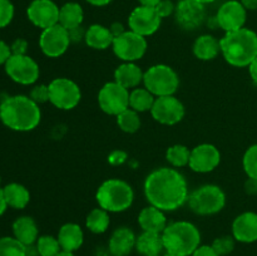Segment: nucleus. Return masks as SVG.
<instances>
[{"label":"nucleus","mask_w":257,"mask_h":256,"mask_svg":"<svg viewBox=\"0 0 257 256\" xmlns=\"http://www.w3.org/2000/svg\"><path fill=\"white\" fill-rule=\"evenodd\" d=\"M145 195L155 207L162 211H175L187 202V181L175 168H157L146 178Z\"/></svg>","instance_id":"f257e3e1"},{"label":"nucleus","mask_w":257,"mask_h":256,"mask_svg":"<svg viewBox=\"0 0 257 256\" xmlns=\"http://www.w3.org/2000/svg\"><path fill=\"white\" fill-rule=\"evenodd\" d=\"M2 122L18 132H28L38 127L42 112L38 103L27 95L7 97L2 103Z\"/></svg>","instance_id":"f03ea898"},{"label":"nucleus","mask_w":257,"mask_h":256,"mask_svg":"<svg viewBox=\"0 0 257 256\" xmlns=\"http://www.w3.org/2000/svg\"><path fill=\"white\" fill-rule=\"evenodd\" d=\"M221 53L233 67H248L257 57V34L247 28L228 32L220 40Z\"/></svg>","instance_id":"7ed1b4c3"},{"label":"nucleus","mask_w":257,"mask_h":256,"mask_svg":"<svg viewBox=\"0 0 257 256\" xmlns=\"http://www.w3.org/2000/svg\"><path fill=\"white\" fill-rule=\"evenodd\" d=\"M161 235L166 252L173 255L191 256L201 243L200 231L188 221L170 223Z\"/></svg>","instance_id":"20e7f679"},{"label":"nucleus","mask_w":257,"mask_h":256,"mask_svg":"<svg viewBox=\"0 0 257 256\" xmlns=\"http://www.w3.org/2000/svg\"><path fill=\"white\" fill-rule=\"evenodd\" d=\"M97 202L108 212H123L132 206L135 192L131 185L119 178L107 180L97 190Z\"/></svg>","instance_id":"39448f33"},{"label":"nucleus","mask_w":257,"mask_h":256,"mask_svg":"<svg viewBox=\"0 0 257 256\" xmlns=\"http://www.w3.org/2000/svg\"><path fill=\"white\" fill-rule=\"evenodd\" d=\"M143 83L146 89L155 97L173 95L180 87V78L177 73L166 64H156L148 68L143 74Z\"/></svg>","instance_id":"423d86ee"},{"label":"nucleus","mask_w":257,"mask_h":256,"mask_svg":"<svg viewBox=\"0 0 257 256\" xmlns=\"http://www.w3.org/2000/svg\"><path fill=\"white\" fill-rule=\"evenodd\" d=\"M187 203L197 215H215L225 207L226 195L218 186L205 185L188 195Z\"/></svg>","instance_id":"0eeeda50"},{"label":"nucleus","mask_w":257,"mask_h":256,"mask_svg":"<svg viewBox=\"0 0 257 256\" xmlns=\"http://www.w3.org/2000/svg\"><path fill=\"white\" fill-rule=\"evenodd\" d=\"M49 102L63 110H70L77 107L82 98L79 87L69 78H55L48 85Z\"/></svg>","instance_id":"6e6552de"},{"label":"nucleus","mask_w":257,"mask_h":256,"mask_svg":"<svg viewBox=\"0 0 257 256\" xmlns=\"http://www.w3.org/2000/svg\"><path fill=\"white\" fill-rule=\"evenodd\" d=\"M98 103L103 112L117 117L130 108V90L115 82L105 83L98 93Z\"/></svg>","instance_id":"1a4fd4ad"},{"label":"nucleus","mask_w":257,"mask_h":256,"mask_svg":"<svg viewBox=\"0 0 257 256\" xmlns=\"http://www.w3.org/2000/svg\"><path fill=\"white\" fill-rule=\"evenodd\" d=\"M113 52L123 62H132L140 60L143 58L147 50V40L145 37L132 32L125 30L123 34L118 35L113 40Z\"/></svg>","instance_id":"9d476101"},{"label":"nucleus","mask_w":257,"mask_h":256,"mask_svg":"<svg viewBox=\"0 0 257 256\" xmlns=\"http://www.w3.org/2000/svg\"><path fill=\"white\" fill-rule=\"evenodd\" d=\"M5 72L14 82L23 85L33 84L40 74L39 65L29 55H14L5 63Z\"/></svg>","instance_id":"9b49d317"},{"label":"nucleus","mask_w":257,"mask_h":256,"mask_svg":"<svg viewBox=\"0 0 257 256\" xmlns=\"http://www.w3.org/2000/svg\"><path fill=\"white\" fill-rule=\"evenodd\" d=\"M69 44V33L59 23L43 30L39 38L40 49L49 58H59L67 52Z\"/></svg>","instance_id":"f8f14e48"},{"label":"nucleus","mask_w":257,"mask_h":256,"mask_svg":"<svg viewBox=\"0 0 257 256\" xmlns=\"http://www.w3.org/2000/svg\"><path fill=\"white\" fill-rule=\"evenodd\" d=\"M151 114L161 124H177L185 117V105L175 95L157 97L151 109Z\"/></svg>","instance_id":"ddd939ff"},{"label":"nucleus","mask_w":257,"mask_h":256,"mask_svg":"<svg viewBox=\"0 0 257 256\" xmlns=\"http://www.w3.org/2000/svg\"><path fill=\"white\" fill-rule=\"evenodd\" d=\"M161 22L162 18L158 15L155 8L145 7V5L135 8L128 18L130 30L145 38L155 34L160 29Z\"/></svg>","instance_id":"4468645a"},{"label":"nucleus","mask_w":257,"mask_h":256,"mask_svg":"<svg viewBox=\"0 0 257 256\" xmlns=\"http://www.w3.org/2000/svg\"><path fill=\"white\" fill-rule=\"evenodd\" d=\"M206 19L205 5L196 0H180L176 5L175 20L185 30H196Z\"/></svg>","instance_id":"2eb2a0df"},{"label":"nucleus","mask_w":257,"mask_h":256,"mask_svg":"<svg viewBox=\"0 0 257 256\" xmlns=\"http://www.w3.org/2000/svg\"><path fill=\"white\" fill-rule=\"evenodd\" d=\"M247 13L238 0H228L223 3L216 14V24L226 33L235 32L243 28Z\"/></svg>","instance_id":"dca6fc26"},{"label":"nucleus","mask_w":257,"mask_h":256,"mask_svg":"<svg viewBox=\"0 0 257 256\" xmlns=\"http://www.w3.org/2000/svg\"><path fill=\"white\" fill-rule=\"evenodd\" d=\"M59 9L53 0H33L27 9L28 19L40 29H47L59 23Z\"/></svg>","instance_id":"f3484780"},{"label":"nucleus","mask_w":257,"mask_h":256,"mask_svg":"<svg viewBox=\"0 0 257 256\" xmlns=\"http://www.w3.org/2000/svg\"><path fill=\"white\" fill-rule=\"evenodd\" d=\"M220 162L221 153L218 148L210 143H202L191 151L188 166L197 173H207L215 170Z\"/></svg>","instance_id":"a211bd4d"},{"label":"nucleus","mask_w":257,"mask_h":256,"mask_svg":"<svg viewBox=\"0 0 257 256\" xmlns=\"http://www.w3.org/2000/svg\"><path fill=\"white\" fill-rule=\"evenodd\" d=\"M232 235L240 242L251 243L257 241V213L243 212L233 220Z\"/></svg>","instance_id":"6ab92c4d"},{"label":"nucleus","mask_w":257,"mask_h":256,"mask_svg":"<svg viewBox=\"0 0 257 256\" xmlns=\"http://www.w3.org/2000/svg\"><path fill=\"white\" fill-rule=\"evenodd\" d=\"M135 232L128 227H119L109 238V251L112 256H127L136 247Z\"/></svg>","instance_id":"aec40b11"},{"label":"nucleus","mask_w":257,"mask_h":256,"mask_svg":"<svg viewBox=\"0 0 257 256\" xmlns=\"http://www.w3.org/2000/svg\"><path fill=\"white\" fill-rule=\"evenodd\" d=\"M138 223L143 231L162 233L167 227V218L162 210L151 205L141 211L138 215Z\"/></svg>","instance_id":"412c9836"},{"label":"nucleus","mask_w":257,"mask_h":256,"mask_svg":"<svg viewBox=\"0 0 257 256\" xmlns=\"http://www.w3.org/2000/svg\"><path fill=\"white\" fill-rule=\"evenodd\" d=\"M58 241L63 251H69L74 252L80 246L83 245L84 241V233H83L82 227L77 223H65L59 228L58 232Z\"/></svg>","instance_id":"4be33fe9"},{"label":"nucleus","mask_w":257,"mask_h":256,"mask_svg":"<svg viewBox=\"0 0 257 256\" xmlns=\"http://www.w3.org/2000/svg\"><path fill=\"white\" fill-rule=\"evenodd\" d=\"M143 74L145 73L137 64L124 62L114 70V82L127 89L136 88L141 84V82H143Z\"/></svg>","instance_id":"5701e85b"},{"label":"nucleus","mask_w":257,"mask_h":256,"mask_svg":"<svg viewBox=\"0 0 257 256\" xmlns=\"http://www.w3.org/2000/svg\"><path fill=\"white\" fill-rule=\"evenodd\" d=\"M38 226L29 216H22L13 223V233L18 241L25 246H30L38 240Z\"/></svg>","instance_id":"b1692460"},{"label":"nucleus","mask_w":257,"mask_h":256,"mask_svg":"<svg viewBox=\"0 0 257 256\" xmlns=\"http://www.w3.org/2000/svg\"><path fill=\"white\" fill-rule=\"evenodd\" d=\"M114 37L110 33L109 28L100 24H93L85 32L84 42L89 48L97 50H104L113 44Z\"/></svg>","instance_id":"393cba45"},{"label":"nucleus","mask_w":257,"mask_h":256,"mask_svg":"<svg viewBox=\"0 0 257 256\" xmlns=\"http://www.w3.org/2000/svg\"><path fill=\"white\" fill-rule=\"evenodd\" d=\"M136 248L143 256H162V251L165 250L162 235L143 231L137 237Z\"/></svg>","instance_id":"a878e982"},{"label":"nucleus","mask_w":257,"mask_h":256,"mask_svg":"<svg viewBox=\"0 0 257 256\" xmlns=\"http://www.w3.org/2000/svg\"><path fill=\"white\" fill-rule=\"evenodd\" d=\"M220 52V40L210 34L201 35L193 43V54L200 60L215 59Z\"/></svg>","instance_id":"bb28decb"},{"label":"nucleus","mask_w":257,"mask_h":256,"mask_svg":"<svg viewBox=\"0 0 257 256\" xmlns=\"http://www.w3.org/2000/svg\"><path fill=\"white\" fill-rule=\"evenodd\" d=\"M84 19L83 8L78 3H65L59 9V24L67 30H72L82 25Z\"/></svg>","instance_id":"cd10ccee"},{"label":"nucleus","mask_w":257,"mask_h":256,"mask_svg":"<svg viewBox=\"0 0 257 256\" xmlns=\"http://www.w3.org/2000/svg\"><path fill=\"white\" fill-rule=\"evenodd\" d=\"M3 193L7 205L17 210L27 207L30 201L29 191L20 183H9L3 188Z\"/></svg>","instance_id":"c85d7f7f"},{"label":"nucleus","mask_w":257,"mask_h":256,"mask_svg":"<svg viewBox=\"0 0 257 256\" xmlns=\"http://www.w3.org/2000/svg\"><path fill=\"white\" fill-rule=\"evenodd\" d=\"M155 100V95L146 88H135L130 93V108L138 113L152 109Z\"/></svg>","instance_id":"c756f323"},{"label":"nucleus","mask_w":257,"mask_h":256,"mask_svg":"<svg viewBox=\"0 0 257 256\" xmlns=\"http://www.w3.org/2000/svg\"><path fill=\"white\" fill-rule=\"evenodd\" d=\"M109 215L108 211L103 210V208H94L88 213L87 218H85V226L89 231L93 233H103L108 230L109 227Z\"/></svg>","instance_id":"7c9ffc66"},{"label":"nucleus","mask_w":257,"mask_h":256,"mask_svg":"<svg viewBox=\"0 0 257 256\" xmlns=\"http://www.w3.org/2000/svg\"><path fill=\"white\" fill-rule=\"evenodd\" d=\"M117 124L123 132L136 133L141 128V119L138 112L132 108H127L117 115Z\"/></svg>","instance_id":"2f4dec72"},{"label":"nucleus","mask_w":257,"mask_h":256,"mask_svg":"<svg viewBox=\"0 0 257 256\" xmlns=\"http://www.w3.org/2000/svg\"><path fill=\"white\" fill-rule=\"evenodd\" d=\"M191 151L183 145L171 146L166 152V160L173 167H183L187 166L190 162Z\"/></svg>","instance_id":"473e14b6"},{"label":"nucleus","mask_w":257,"mask_h":256,"mask_svg":"<svg viewBox=\"0 0 257 256\" xmlns=\"http://www.w3.org/2000/svg\"><path fill=\"white\" fill-rule=\"evenodd\" d=\"M0 256H27V246L15 237H0Z\"/></svg>","instance_id":"72a5a7b5"},{"label":"nucleus","mask_w":257,"mask_h":256,"mask_svg":"<svg viewBox=\"0 0 257 256\" xmlns=\"http://www.w3.org/2000/svg\"><path fill=\"white\" fill-rule=\"evenodd\" d=\"M37 251L40 256H57L62 251L58 238L44 235L38 237Z\"/></svg>","instance_id":"f704fd0d"},{"label":"nucleus","mask_w":257,"mask_h":256,"mask_svg":"<svg viewBox=\"0 0 257 256\" xmlns=\"http://www.w3.org/2000/svg\"><path fill=\"white\" fill-rule=\"evenodd\" d=\"M242 165L248 178H253L257 181V145L247 148L243 155Z\"/></svg>","instance_id":"c9c22d12"},{"label":"nucleus","mask_w":257,"mask_h":256,"mask_svg":"<svg viewBox=\"0 0 257 256\" xmlns=\"http://www.w3.org/2000/svg\"><path fill=\"white\" fill-rule=\"evenodd\" d=\"M211 246L218 253V256H226L232 252L233 248H235V237L221 236V237L216 238Z\"/></svg>","instance_id":"e433bc0d"},{"label":"nucleus","mask_w":257,"mask_h":256,"mask_svg":"<svg viewBox=\"0 0 257 256\" xmlns=\"http://www.w3.org/2000/svg\"><path fill=\"white\" fill-rule=\"evenodd\" d=\"M14 18V5L10 0H0V28H5Z\"/></svg>","instance_id":"4c0bfd02"},{"label":"nucleus","mask_w":257,"mask_h":256,"mask_svg":"<svg viewBox=\"0 0 257 256\" xmlns=\"http://www.w3.org/2000/svg\"><path fill=\"white\" fill-rule=\"evenodd\" d=\"M30 98L34 100L35 103H45L49 100V88L45 84L35 85L32 90H30Z\"/></svg>","instance_id":"58836bf2"},{"label":"nucleus","mask_w":257,"mask_h":256,"mask_svg":"<svg viewBox=\"0 0 257 256\" xmlns=\"http://www.w3.org/2000/svg\"><path fill=\"white\" fill-rule=\"evenodd\" d=\"M156 12L158 13L161 18H167L170 15L175 14V10H176V5L173 4L172 0H161L157 5L155 7Z\"/></svg>","instance_id":"ea45409f"},{"label":"nucleus","mask_w":257,"mask_h":256,"mask_svg":"<svg viewBox=\"0 0 257 256\" xmlns=\"http://www.w3.org/2000/svg\"><path fill=\"white\" fill-rule=\"evenodd\" d=\"M127 153L122 150H114L109 153L108 156V162L112 166H119L127 161Z\"/></svg>","instance_id":"a19ab883"},{"label":"nucleus","mask_w":257,"mask_h":256,"mask_svg":"<svg viewBox=\"0 0 257 256\" xmlns=\"http://www.w3.org/2000/svg\"><path fill=\"white\" fill-rule=\"evenodd\" d=\"M12 53L14 55H24L27 54V49H28V42L25 39H19L15 40L14 43L12 44Z\"/></svg>","instance_id":"79ce46f5"},{"label":"nucleus","mask_w":257,"mask_h":256,"mask_svg":"<svg viewBox=\"0 0 257 256\" xmlns=\"http://www.w3.org/2000/svg\"><path fill=\"white\" fill-rule=\"evenodd\" d=\"M12 55V48H10L5 42L0 40V65H5V63L8 62V59H9Z\"/></svg>","instance_id":"37998d69"},{"label":"nucleus","mask_w":257,"mask_h":256,"mask_svg":"<svg viewBox=\"0 0 257 256\" xmlns=\"http://www.w3.org/2000/svg\"><path fill=\"white\" fill-rule=\"evenodd\" d=\"M191 256H218V253L213 250L212 246L200 245L197 247V250H196Z\"/></svg>","instance_id":"c03bdc74"},{"label":"nucleus","mask_w":257,"mask_h":256,"mask_svg":"<svg viewBox=\"0 0 257 256\" xmlns=\"http://www.w3.org/2000/svg\"><path fill=\"white\" fill-rule=\"evenodd\" d=\"M85 32H87V30L83 29L82 25L78 28H74V29H72V30H68V33H69L70 42H80L82 39H84Z\"/></svg>","instance_id":"a18cd8bd"},{"label":"nucleus","mask_w":257,"mask_h":256,"mask_svg":"<svg viewBox=\"0 0 257 256\" xmlns=\"http://www.w3.org/2000/svg\"><path fill=\"white\" fill-rule=\"evenodd\" d=\"M245 190L250 195L257 193V181L253 180V178H248L247 182L245 183Z\"/></svg>","instance_id":"49530a36"},{"label":"nucleus","mask_w":257,"mask_h":256,"mask_svg":"<svg viewBox=\"0 0 257 256\" xmlns=\"http://www.w3.org/2000/svg\"><path fill=\"white\" fill-rule=\"evenodd\" d=\"M109 30H110V33H112L113 37H114V38L118 37V35L123 34V33L125 32L124 27H123V25L120 24V23H113V24L110 25Z\"/></svg>","instance_id":"de8ad7c7"},{"label":"nucleus","mask_w":257,"mask_h":256,"mask_svg":"<svg viewBox=\"0 0 257 256\" xmlns=\"http://www.w3.org/2000/svg\"><path fill=\"white\" fill-rule=\"evenodd\" d=\"M248 72H250L251 78L255 83H257V57L251 62V64L248 65Z\"/></svg>","instance_id":"09e8293b"},{"label":"nucleus","mask_w":257,"mask_h":256,"mask_svg":"<svg viewBox=\"0 0 257 256\" xmlns=\"http://www.w3.org/2000/svg\"><path fill=\"white\" fill-rule=\"evenodd\" d=\"M241 4L243 5L246 10H256L257 9V0H240Z\"/></svg>","instance_id":"8fccbe9b"},{"label":"nucleus","mask_w":257,"mask_h":256,"mask_svg":"<svg viewBox=\"0 0 257 256\" xmlns=\"http://www.w3.org/2000/svg\"><path fill=\"white\" fill-rule=\"evenodd\" d=\"M87 3H89L90 5H94V7H105L109 3H112V0H85Z\"/></svg>","instance_id":"3c124183"},{"label":"nucleus","mask_w":257,"mask_h":256,"mask_svg":"<svg viewBox=\"0 0 257 256\" xmlns=\"http://www.w3.org/2000/svg\"><path fill=\"white\" fill-rule=\"evenodd\" d=\"M7 207H8V205H7V202H5L4 193H3V188H0V216L5 212Z\"/></svg>","instance_id":"603ef678"},{"label":"nucleus","mask_w":257,"mask_h":256,"mask_svg":"<svg viewBox=\"0 0 257 256\" xmlns=\"http://www.w3.org/2000/svg\"><path fill=\"white\" fill-rule=\"evenodd\" d=\"M140 2V5H145V7H152L155 8L161 0H138Z\"/></svg>","instance_id":"864d4df0"},{"label":"nucleus","mask_w":257,"mask_h":256,"mask_svg":"<svg viewBox=\"0 0 257 256\" xmlns=\"http://www.w3.org/2000/svg\"><path fill=\"white\" fill-rule=\"evenodd\" d=\"M57 256H75L73 252H69V251H60Z\"/></svg>","instance_id":"5fc2aeb1"},{"label":"nucleus","mask_w":257,"mask_h":256,"mask_svg":"<svg viewBox=\"0 0 257 256\" xmlns=\"http://www.w3.org/2000/svg\"><path fill=\"white\" fill-rule=\"evenodd\" d=\"M196 2L201 3V4H203V5H206V4H210V3L216 2V0H196Z\"/></svg>","instance_id":"6e6d98bb"},{"label":"nucleus","mask_w":257,"mask_h":256,"mask_svg":"<svg viewBox=\"0 0 257 256\" xmlns=\"http://www.w3.org/2000/svg\"><path fill=\"white\" fill-rule=\"evenodd\" d=\"M163 256H178V255H173V253H166V255Z\"/></svg>","instance_id":"4d7b16f0"},{"label":"nucleus","mask_w":257,"mask_h":256,"mask_svg":"<svg viewBox=\"0 0 257 256\" xmlns=\"http://www.w3.org/2000/svg\"><path fill=\"white\" fill-rule=\"evenodd\" d=\"M0 120H2V108H0Z\"/></svg>","instance_id":"13d9d810"},{"label":"nucleus","mask_w":257,"mask_h":256,"mask_svg":"<svg viewBox=\"0 0 257 256\" xmlns=\"http://www.w3.org/2000/svg\"><path fill=\"white\" fill-rule=\"evenodd\" d=\"M0 185H2V178H0Z\"/></svg>","instance_id":"bf43d9fd"}]
</instances>
